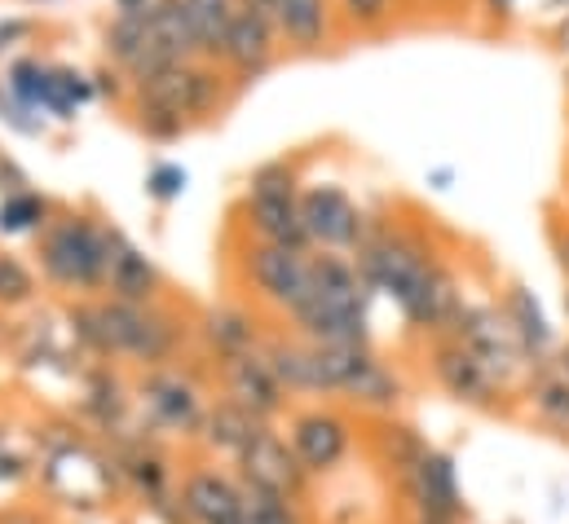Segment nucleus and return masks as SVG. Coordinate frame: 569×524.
<instances>
[{"mask_svg": "<svg viewBox=\"0 0 569 524\" xmlns=\"http://www.w3.org/2000/svg\"><path fill=\"white\" fill-rule=\"evenodd\" d=\"M503 318H508V326L517 331V340L526 344V353L543 366V353L552 349V322H548L543 304L535 300V291L508 286V291H503Z\"/></svg>", "mask_w": 569, "mask_h": 524, "instance_id": "nucleus-20", "label": "nucleus"}, {"mask_svg": "<svg viewBox=\"0 0 569 524\" xmlns=\"http://www.w3.org/2000/svg\"><path fill=\"white\" fill-rule=\"evenodd\" d=\"M283 436L287 445H291V454L300 458V467L309 472V481L313 476H331L349 458V450H353V423L340 410H331V405L296 410L287 419Z\"/></svg>", "mask_w": 569, "mask_h": 524, "instance_id": "nucleus-8", "label": "nucleus"}, {"mask_svg": "<svg viewBox=\"0 0 569 524\" xmlns=\"http://www.w3.org/2000/svg\"><path fill=\"white\" fill-rule=\"evenodd\" d=\"M239 4L243 0H181V13L190 22L203 58H221V44H226V31H230Z\"/></svg>", "mask_w": 569, "mask_h": 524, "instance_id": "nucleus-23", "label": "nucleus"}, {"mask_svg": "<svg viewBox=\"0 0 569 524\" xmlns=\"http://www.w3.org/2000/svg\"><path fill=\"white\" fill-rule=\"evenodd\" d=\"M199 331H203L208 349L217 353V362L239 357V353H252V349H261V344H266V340H261V331H257V318H252L248 309H234V304L208 309V313H203V322H199Z\"/></svg>", "mask_w": 569, "mask_h": 524, "instance_id": "nucleus-18", "label": "nucleus"}, {"mask_svg": "<svg viewBox=\"0 0 569 524\" xmlns=\"http://www.w3.org/2000/svg\"><path fill=\"white\" fill-rule=\"evenodd\" d=\"M398 485H402V498L411 503V524H459L468 516L459 472H455V458L446 450L428 445L420 463Z\"/></svg>", "mask_w": 569, "mask_h": 524, "instance_id": "nucleus-10", "label": "nucleus"}, {"mask_svg": "<svg viewBox=\"0 0 569 524\" xmlns=\"http://www.w3.org/2000/svg\"><path fill=\"white\" fill-rule=\"evenodd\" d=\"M486 4H490V9H508L512 0H486Z\"/></svg>", "mask_w": 569, "mask_h": 524, "instance_id": "nucleus-42", "label": "nucleus"}, {"mask_svg": "<svg viewBox=\"0 0 569 524\" xmlns=\"http://www.w3.org/2000/svg\"><path fill=\"white\" fill-rule=\"evenodd\" d=\"M266 423L257 419V414H248L243 405H234V401H217V405H208V419H203V432H199V441L217 454V458H239L243 454V445L261 432Z\"/></svg>", "mask_w": 569, "mask_h": 524, "instance_id": "nucleus-17", "label": "nucleus"}, {"mask_svg": "<svg viewBox=\"0 0 569 524\" xmlns=\"http://www.w3.org/2000/svg\"><path fill=\"white\" fill-rule=\"evenodd\" d=\"M138 410H142L146 427H159L168 436H199L208 419V405H203V393L194 389V380H186L172 366L146 371L138 380Z\"/></svg>", "mask_w": 569, "mask_h": 524, "instance_id": "nucleus-7", "label": "nucleus"}, {"mask_svg": "<svg viewBox=\"0 0 569 524\" xmlns=\"http://www.w3.org/2000/svg\"><path fill=\"white\" fill-rule=\"evenodd\" d=\"M450 340H459V344L486 366V375H490L503 393H512L517 384H530L535 371H543V366L526 353V344L517 340V331L508 326L503 309L463 304L459 318H455V326H450Z\"/></svg>", "mask_w": 569, "mask_h": 524, "instance_id": "nucleus-4", "label": "nucleus"}, {"mask_svg": "<svg viewBox=\"0 0 569 524\" xmlns=\"http://www.w3.org/2000/svg\"><path fill=\"white\" fill-rule=\"evenodd\" d=\"M138 102L142 111L168 115V120H203L221 102V75L199 62H177L168 71H154L138 80Z\"/></svg>", "mask_w": 569, "mask_h": 524, "instance_id": "nucleus-5", "label": "nucleus"}, {"mask_svg": "<svg viewBox=\"0 0 569 524\" xmlns=\"http://www.w3.org/2000/svg\"><path fill=\"white\" fill-rule=\"evenodd\" d=\"M120 248H124V239L116 230L107 234L93 221L71 216L44 234L40 264H44V278L62 291H98V286H107V269Z\"/></svg>", "mask_w": 569, "mask_h": 524, "instance_id": "nucleus-3", "label": "nucleus"}, {"mask_svg": "<svg viewBox=\"0 0 569 524\" xmlns=\"http://www.w3.org/2000/svg\"><path fill=\"white\" fill-rule=\"evenodd\" d=\"M116 18H150L159 9V0H116Z\"/></svg>", "mask_w": 569, "mask_h": 524, "instance_id": "nucleus-36", "label": "nucleus"}, {"mask_svg": "<svg viewBox=\"0 0 569 524\" xmlns=\"http://www.w3.org/2000/svg\"><path fill=\"white\" fill-rule=\"evenodd\" d=\"M526 405L548 432L569 436V380L557 366L552 371H535V380L526 384Z\"/></svg>", "mask_w": 569, "mask_h": 524, "instance_id": "nucleus-24", "label": "nucleus"}, {"mask_svg": "<svg viewBox=\"0 0 569 524\" xmlns=\"http://www.w3.org/2000/svg\"><path fill=\"white\" fill-rule=\"evenodd\" d=\"M44 199H36V194H27V190H18V194H9L4 203H0V234H27V230H40L44 225Z\"/></svg>", "mask_w": 569, "mask_h": 524, "instance_id": "nucleus-28", "label": "nucleus"}, {"mask_svg": "<svg viewBox=\"0 0 569 524\" xmlns=\"http://www.w3.org/2000/svg\"><path fill=\"white\" fill-rule=\"evenodd\" d=\"M31 295H36L31 269L18 261V256H0V304L13 309V304H27Z\"/></svg>", "mask_w": 569, "mask_h": 524, "instance_id": "nucleus-31", "label": "nucleus"}, {"mask_svg": "<svg viewBox=\"0 0 569 524\" xmlns=\"http://www.w3.org/2000/svg\"><path fill=\"white\" fill-rule=\"evenodd\" d=\"M274 22L291 44L313 49L327 40V0H279Z\"/></svg>", "mask_w": 569, "mask_h": 524, "instance_id": "nucleus-25", "label": "nucleus"}, {"mask_svg": "<svg viewBox=\"0 0 569 524\" xmlns=\"http://www.w3.org/2000/svg\"><path fill=\"white\" fill-rule=\"evenodd\" d=\"M300 216L309 230V243L327 248V252H358L367 243V221L353 208V199L340 185H313L300 194Z\"/></svg>", "mask_w": 569, "mask_h": 524, "instance_id": "nucleus-11", "label": "nucleus"}, {"mask_svg": "<svg viewBox=\"0 0 569 524\" xmlns=\"http://www.w3.org/2000/svg\"><path fill=\"white\" fill-rule=\"evenodd\" d=\"M120 463L98 454L80 436H62L40 454V490L49 503L71 512H102L120 494Z\"/></svg>", "mask_w": 569, "mask_h": 524, "instance_id": "nucleus-2", "label": "nucleus"}, {"mask_svg": "<svg viewBox=\"0 0 569 524\" xmlns=\"http://www.w3.org/2000/svg\"><path fill=\"white\" fill-rule=\"evenodd\" d=\"M49 67H40V62H18L13 71H9V84H4V93L9 98H18L22 107H31V111H44V93H49Z\"/></svg>", "mask_w": 569, "mask_h": 524, "instance_id": "nucleus-27", "label": "nucleus"}, {"mask_svg": "<svg viewBox=\"0 0 569 524\" xmlns=\"http://www.w3.org/2000/svg\"><path fill=\"white\" fill-rule=\"evenodd\" d=\"M107 286H111V300L120 304H154V291H159V269L146 261L138 248H120L116 261L107 269Z\"/></svg>", "mask_w": 569, "mask_h": 524, "instance_id": "nucleus-21", "label": "nucleus"}, {"mask_svg": "<svg viewBox=\"0 0 569 524\" xmlns=\"http://www.w3.org/2000/svg\"><path fill=\"white\" fill-rule=\"evenodd\" d=\"M266 357L274 366V375L283 380L287 396H318V366H313V344L300 335H270Z\"/></svg>", "mask_w": 569, "mask_h": 524, "instance_id": "nucleus-19", "label": "nucleus"}, {"mask_svg": "<svg viewBox=\"0 0 569 524\" xmlns=\"http://www.w3.org/2000/svg\"><path fill=\"white\" fill-rule=\"evenodd\" d=\"M557 44H561V49L569 53V18L561 22V27H557Z\"/></svg>", "mask_w": 569, "mask_h": 524, "instance_id": "nucleus-41", "label": "nucleus"}, {"mask_svg": "<svg viewBox=\"0 0 569 524\" xmlns=\"http://www.w3.org/2000/svg\"><path fill=\"white\" fill-rule=\"evenodd\" d=\"M309 252H291V248H274V243H257L248 248L243 269H248V282L257 286L261 300H270L274 309L291 313L305 295H309Z\"/></svg>", "mask_w": 569, "mask_h": 524, "instance_id": "nucleus-13", "label": "nucleus"}, {"mask_svg": "<svg viewBox=\"0 0 569 524\" xmlns=\"http://www.w3.org/2000/svg\"><path fill=\"white\" fill-rule=\"evenodd\" d=\"M230 472L257 494H274V498H291V503H305V494H309V472L300 467V458L291 454L287 436L274 423H266L243 445V454L230 463Z\"/></svg>", "mask_w": 569, "mask_h": 524, "instance_id": "nucleus-6", "label": "nucleus"}, {"mask_svg": "<svg viewBox=\"0 0 569 524\" xmlns=\"http://www.w3.org/2000/svg\"><path fill=\"white\" fill-rule=\"evenodd\" d=\"M428 366H432L437 389L450 396V401L468 405V410H495L499 396H503V389L486 375V366H481L459 340H450V335H441V340L432 344Z\"/></svg>", "mask_w": 569, "mask_h": 524, "instance_id": "nucleus-14", "label": "nucleus"}, {"mask_svg": "<svg viewBox=\"0 0 569 524\" xmlns=\"http://www.w3.org/2000/svg\"><path fill=\"white\" fill-rule=\"evenodd\" d=\"M98 80H102V84H98V89H102V93H111V98H116V93H120V84H116V75H107V71H102V75H98Z\"/></svg>", "mask_w": 569, "mask_h": 524, "instance_id": "nucleus-39", "label": "nucleus"}, {"mask_svg": "<svg viewBox=\"0 0 569 524\" xmlns=\"http://www.w3.org/2000/svg\"><path fill=\"white\" fill-rule=\"evenodd\" d=\"M221 58L239 71V80H252L270 67L274 58V18H266L261 9L252 4H239L230 31H226V44H221Z\"/></svg>", "mask_w": 569, "mask_h": 524, "instance_id": "nucleus-15", "label": "nucleus"}, {"mask_svg": "<svg viewBox=\"0 0 569 524\" xmlns=\"http://www.w3.org/2000/svg\"><path fill=\"white\" fill-rule=\"evenodd\" d=\"M340 4H345V18L353 27H376V22L389 18V4L393 0H340Z\"/></svg>", "mask_w": 569, "mask_h": 524, "instance_id": "nucleus-34", "label": "nucleus"}, {"mask_svg": "<svg viewBox=\"0 0 569 524\" xmlns=\"http://www.w3.org/2000/svg\"><path fill=\"white\" fill-rule=\"evenodd\" d=\"M566 313H569V291H566Z\"/></svg>", "mask_w": 569, "mask_h": 524, "instance_id": "nucleus-43", "label": "nucleus"}, {"mask_svg": "<svg viewBox=\"0 0 569 524\" xmlns=\"http://www.w3.org/2000/svg\"><path fill=\"white\" fill-rule=\"evenodd\" d=\"M146 27H150V18H116L107 27V53L120 67H133L138 62V53H142L146 44Z\"/></svg>", "mask_w": 569, "mask_h": 524, "instance_id": "nucleus-29", "label": "nucleus"}, {"mask_svg": "<svg viewBox=\"0 0 569 524\" xmlns=\"http://www.w3.org/2000/svg\"><path fill=\"white\" fill-rule=\"evenodd\" d=\"M71 331L80 344H89L102 357H129L146 371H159L177 357L186 331L154 304H120V300H102V304H76L67 313Z\"/></svg>", "mask_w": 569, "mask_h": 524, "instance_id": "nucleus-1", "label": "nucleus"}, {"mask_svg": "<svg viewBox=\"0 0 569 524\" xmlns=\"http://www.w3.org/2000/svg\"><path fill=\"white\" fill-rule=\"evenodd\" d=\"M248 516H252V524H309L305 512H300V503L274 498V494H257V490H248Z\"/></svg>", "mask_w": 569, "mask_h": 524, "instance_id": "nucleus-30", "label": "nucleus"}, {"mask_svg": "<svg viewBox=\"0 0 569 524\" xmlns=\"http://www.w3.org/2000/svg\"><path fill=\"white\" fill-rule=\"evenodd\" d=\"M248 225L261 243L305 252L309 248V230L300 216V199L296 194H248Z\"/></svg>", "mask_w": 569, "mask_h": 524, "instance_id": "nucleus-16", "label": "nucleus"}, {"mask_svg": "<svg viewBox=\"0 0 569 524\" xmlns=\"http://www.w3.org/2000/svg\"><path fill=\"white\" fill-rule=\"evenodd\" d=\"M177 503L186 524H252L243 481L217 463H194L177 481Z\"/></svg>", "mask_w": 569, "mask_h": 524, "instance_id": "nucleus-9", "label": "nucleus"}, {"mask_svg": "<svg viewBox=\"0 0 569 524\" xmlns=\"http://www.w3.org/2000/svg\"><path fill=\"white\" fill-rule=\"evenodd\" d=\"M557 371L569 380V344H561V349H557Z\"/></svg>", "mask_w": 569, "mask_h": 524, "instance_id": "nucleus-40", "label": "nucleus"}, {"mask_svg": "<svg viewBox=\"0 0 569 524\" xmlns=\"http://www.w3.org/2000/svg\"><path fill=\"white\" fill-rule=\"evenodd\" d=\"M221 366V389L226 401L243 405L248 414H257L261 423H274L287 410V389L283 380L274 375L266 349H252V353H239V357H226L217 362Z\"/></svg>", "mask_w": 569, "mask_h": 524, "instance_id": "nucleus-12", "label": "nucleus"}, {"mask_svg": "<svg viewBox=\"0 0 569 524\" xmlns=\"http://www.w3.org/2000/svg\"><path fill=\"white\" fill-rule=\"evenodd\" d=\"M376 445L385 450V467H393V472H398V481L420 463V454L428 450L425 441L416 436V427H407V423H380Z\"/></svg>", "mask_w": 569, "mask_h": 524, "instance_id": "nucleus-26", "label": "nucleus"}, {"mask_svg": "<svg viewBox=\"0 0 569 524\" xmlns=\"http://www.w3.org/2000/svg\"><path fill=\"white\" fill-rule=\"evenodd\" d=\"M248 194L252 199L257 194H296V168L291 163H266V168H257Z\"/></svg>", "mask_w": 569, "mask_h": 524, "instance_id": "nucleus-32", "label": "nucleus"}, {"mask_svg": "<svg viewBox=\"0 0 569 524\" xmlns=\"http://www.w3.org/2000/svg\"><path fill=\"white\" fill-rule=\"evenodd\" d=\"M0 524H40L36 512H9V516H0Z\"/></svg>", "mask_w": 569, "mask_h": 524, "instance_id": "nucleus-38", "label": "nucleus"}, {"mask_svg": "<svg viewBox=\"0 0 569 524\" xmlns=\"http://www.w3.org/2000/svg\"><path fill=\"white\" fill-rule=\"evenodd\" d=\"M150 194L154 199H177L181 190H186V168H177V163H159L154 172H150Z\"/></svg>", "mask_w": 569, "mask_h": 524, "instance_id": "nucleus-33", "label": "nucleus"}, {"mask_svg": "<svg viewBox=\"0 0 569 524\" xmlns=\"http://www.w3.org/2000/svg\"><path fill=\"white\" fill-rule=\"evenodd\" d=\"M138 115H142V129L150 137H177V132L186 129L181 120H168V115H154V111H138Z\"/></svg>", "mask_w": 569, "mask_h": 524, "instance_id": "nucleus-35", "label": "nucleus"}, {"mask_svg": "<svg viewBox=\"0 0 569 524\" xmlns=\"http://www.w3.org/2000/svg\"><path fill=\"white\" fill-rule=\"evenodd\" d=\"M557 256H561V269L569 278V230H557Z\"/></svg>", "mask_w": 569, "mask_h": 524, "instance_id": "nucleus-37", "label": "nucleus"}, {"mask_svg": "<svg viewBox=\"0 0 569 524\" xmlns=\"http://www.w3.org/2000/svg\"><path fill=\"white\" fill-rule=\"evenodd\" d=\"M345 401L358 405V410H371V414H393L398 401H402V380H398V371H393L385 357L371 353V362H367V366L353 375V384L345 389Z\"/></svg>", "mask_w": 569, "mask_h": 524, "instance_id": "nucleus-22", "label": "nucleus"}]
</instances>
